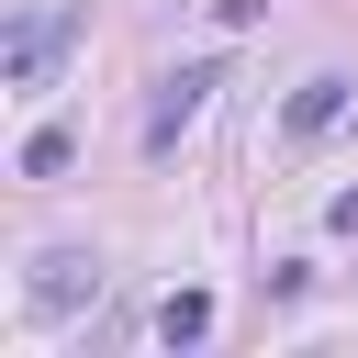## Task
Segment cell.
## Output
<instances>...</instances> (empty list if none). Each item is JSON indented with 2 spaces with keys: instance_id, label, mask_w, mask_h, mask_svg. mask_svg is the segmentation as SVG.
<instances>
[{
  "instance_id": "obj_1",
  "label": "cell",
  "mask_w": 358,
  "mask_h": 358,
  "mask_svg": "<svg viewBox=\"0 0 358 358\" xmlns=\"http://www.w3.org/2000/svg\"><path fill=\"white\" fill-rule=\"evenodd\" d=\"M78 22H90L78 0H34V11H11V34H0V78H11V90H45L56 56L78 45Z\"/></svg>"
},
{
  "instance_id": "obj_2",
  "label": "cell",
  "mask_w": 358,
  "mask_h": 358,
  "mask_svg": "<svg viewBox=\"0 0 358 358\" xmlns=\"http://www.w3.org/2000/svg\"><path fill=\"white\" fill-rule=\"evenodd\" d=\"M213 90H224V67H213V56H201V67H168V78H157V112H145V145L168 157V145H179V123H190Z\"/></svg>"
},
{
  "instance_id": "obj_3",
  "label": "cell",
  "mask_w": 358,
  "mask_h": 358,
  "mask_svg": "<svg viewBox=\"0 0 358 358\" xmlns=\"http://www.w3.org/2000/svg\"><path fill=\"white\" fill-rule=\"evenodd\" d=\"M90 280H101V268H90L78 246H56V257H34V313H67V302H78Z\"/></svg>"
},
{
  "instance_id": "obj_4",
  "label": "cell",
  "mask_w": 358,
  "mask_h": 358,
  "mask_svg": "<svg viewBox=\"0 0 358 358\" xmlns=\"http://www.w3.org/2000/svg\"><path fill=\"white\" fill-rule=\"evenodd\" d=\"M336 112H347V78H302V90H291V112H280V123H291V145H313V134H324V123H336Z\"/></svg>"
},
{
  "instance_id": "obj_5",
  "label": "cell",
  "mask_w": 358,
  "mask_h": 358,
  "mask_svg": "<svg viewBox=\"0 0 358 358\" xmlns=\"http://www.w3.org/2000/svg\"><path fill=\"white\" fill-rule=\"evenodd\" d=\"M157 336H168V347H201V336H213V302H201V291H168V302H157Z\"/></svg>"
},
{
  "instance_id": "obj_6",
  "label": "cell",
  "mask_w": 358,
  "mask_h": 358,
  "mask_svg": "<svg viewBox=\"0 0 358 358\" xmlns=\"http://www.w3.org/2000/svg\"><path fill=\"white\" fill-rule=\"evenodd\" d=\"M67 157H78V145H67V134H56V123H45V134H34V145H22V179H56V168H67Z\"/></svg>"
}]
</instances>
